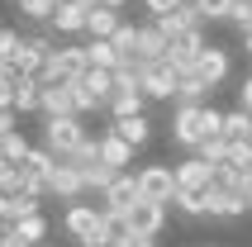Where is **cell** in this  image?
<instances>
[{
    "instance_id": "1",
    "label": "cell",
    "mask_w": 252,
    "mask_h": 247,
    "mask_svg": "<svg viewBox=\"0 0 252 247\" xmlns=\"http://www.w3.org/2000/svg\"><path fill=\"white\" fill-rule=\"evenodd\" d=\"M205 138H224V110L214 105H171V143L195 152Z\"/></svg>"
},
{
    "instance_id": "2",
    "label": "cell",
    "mask_w": 252,
    "mask_h": 247,
    "mask_svg": "<svg viewBox=\"0 0 252 247\" xmlns=\"http://www.w3.org/2000/svg\"><path fill=\"white\" fill-rule=\"evenodd\" d=\"M100 223H105V205L76 200V205H67V214H62V233L76 238L81 247H95L100 243Z\"/></svg>"
},
{
    "instance_id": "3",
    "label": "cell",
    "mask_w": 252,
    "mask_h": 247,
    "mask_svg": "<svg viewBox=\"0 0 252 247\" xmlns=\"http://www.w3.org/2000/svg\"><path fill=\"white\" fill-rule=\"evenodd\" d=\"M86 124L81 114H57V119H43V148L53 152V157H67V152H76L86 143Z\"/></svg>"
},
{
    "instance_id": "4",
    "label": "cell",
    "mask_w": 252,
    "mask_h": 247,
    "mask_svg": "<svg viewBox=\"0 0 252 247\" xmlns=\"http://www.w3.org/2000/svg\"><path fill=\"white\" fill-rule=\"evenodd\" d=\"M138 86L148 100H176V86H181V71L171 67L167 57H157V62H143L138 67Z\"/></svg>"
},
{
    "instance_id": "5",
    "label": "cell",
    "mask_w": 252,
    "mask_h": 247,
    "mask_svg": "<svg viewBox=\"0 0 252 247\" xmlns=\"http://www.w3.org/2000/svg\"><path fill=\"white\" fill-rule=\"evenodd\" d=\"M71 91H76V110L95 114V110H105V100H110V91H114V71L91 67L81 81H71Z\"/></svg>"
},
{
    "instance_id": "6",
    "label": "cell",
    "mask_w": 252,
    "mask_h": 247,
    "mask_svg": "<svg viewBox=\"0 0 252 247\" xmlns=\"http://www.w3.org/2000/svg\"><path fill=\"white\" fill-rule=\"evenodd\" d=\"M138 195H143V200H157V205H167V209H171V200H176V166H167V162H148V166H138Z\"/></svg>"
},
{
    "instance_id": "7",
    "label": "cell",
    "mask_w": 252,
    "mask_h": 247,
    "mask_svg": "<svg viewBox=\"0 0 252 247\" xmlns=\"http://www.w3.org/2000/svg\"><path fill=\"white\" fill-rule=\"evenodd\" d=\"M86 71H91V57H86V43L81 48H53L48 57V67H43V81H81Z\"/></svg>"
},
{
    "instance_id": "8",
    "label": "cell",
    "mask_w": 252,
    "mask_h": 247,
    "mask_svg": "<svg viewBox=\"0 0 252 247\" xmlns=\"http://www.w3.org/2000/svg\"><path fill=\"white\" fill-rule=\"evenodd\" d=\"M105 209H114V214H128V209L138 205L143 195H138V171H119V176L105 185V195H95Z\"/></svg>"
},
{
    "instance_id": "9",
    "label": "cell",
    "mask_w": 252,
    "mask_h": 247,
    "mask_svg": "<svg viewBox=\"0 0 252 247\" xmlns=\"http://www.w3.org/2000/svg\"><path fill=\"white\" fill-rule=\"evenodd\" d=\"M124 219H128V233H133V238H157L162 228H167V205H157V200H138Z\"/></svg>"
},
{
    "instance_id": "10",
    "label": "cell",
    "mask_w": 252,
    "mask_h": 247,
    "mask_svg": "<svg viewBox=\"0 0 252 247\" xmlns=\"http://www.w3.org/2000/svg\"><path fill=\"white\" fill-rule=\"evenodd\" d=\"M14 57H19L24 76H38L43 81V67H48V57H53V38H48V33H24L19 48H14Z\"/></svg>"
},
{
    "instance_id": "11",
    "label": "cell",
    "mask_w": 252,
    "mask_h": 247,
    "mask_svg": "<svg viewBox=\"0 0 252 247\" xmlns=\"http://www.w3.org/2000/svg\"><path fill=\"white\" fill-rule=\"evenodd\" d=\"M43 200H86V176L76 171V166H67V162H57L53 166V176H48V190H43Z\"/></svg>"
},
{
    "instance_id": "12",
    "label": "cell",
    "mask_w": 252,
    "mask_h": 247,
    "mask_svg": "<svg viewBox=\"0 0 252 247\" xmlns=\"http://www.w3.org/2000/svg\"><path fill=\"white\" fill-rule=\"evenodd\" d=\"M205 29H190V33H171V53H167V62L176 71H190L200 62V53H205Z\"/></svg>"
},
{
    "instance_id": "13",
    "label": "cell",
    "mask_w": 252,
    "mask_h": 247,
    "mask_svg": "<svg viewBox=\"0 0 252 247\" xmlns=\"http://www.w3.org/2000/svg\"><path fill=\"white\" fill-rule=\"evenodd\" d=\"M228 67H233V62H228V48H219V43H205V53H200V62L190 67V76H200V81L214 91L219 81H228Z\"/></svg>"
},
{
    "instance_id": "14",
    "label": "cell",
    "mask_w": 252,
    "mask_h": 247,
    "mask_svg": "<svg viewBox=\"0 0 252 247\" xmlns=\"http://www.w3.org/2000/svg\"><path fill=\"white\" fill-rule=\"evenodd\" d=\"M248 214V200H243L238 185H224V181H214L210 185V219H238Z\"/></svg>"
},
{
    "instance_id": "15",
    "label": "cell",
    "mask_w": 252,
    "mask_h": 247,
    "mask_svg": "<svg viewBox=\"0 0 252 247\" xmlns=\"http://www.w3.org/2000/svg\"><path fill=\"white\" fill-rule=\"evenodd\" d=\"M91 10H95V5H86V0H62V5H57L53 10V33H86V19H91Z\"/></svg>"
},
{
    "instance_id": "16",
    "label": "cell",
    "mask_w": 252,
    "mask_h": 247,
    "mask_svg": "<svg viewBox=\"0 0 252 247\" xmlns=\"http://www.w3.org/2000/svg\"><path fill=\"white\" fill-rule=\"evenodd\" d=\"M43 119H57V114H81L76 110V91L67 81H43V105H38Z\"/></svg>"
},
{
    "instance_id": "17",
    "label": "cell",
    "mask_w": 252,
    "mask_h": 247,
    "mask_svg": "<svg viewBox=\"0 0 252 247\" xmlns=\"http://www.w3.org/2000/svg\"><path fill=\"white\" fill-rule=\"evenodd\" d=\"M214 185V166L205 162V157H186V162H176V190H210Z\"/></svg>"
},
{
    "instance_id": "18",
    "label": "cell",
    "mask_w": 252,
    "mask_h": 247,
    "mask_svg": "<svg viewBox=\"0 0 252 247\" xmlns=\"http://www.w3.org/2000/svg\"><path fill=\"white\" fill-rule=\"evenodd\" d=\"M95 143H100V162H105V166H114V171H128L133 152H138L133 143H124V138L114 133V128H105V133H100Z\"/></svg>"
},
{
    "instance_id": "19",
    "label": "cell",
    "mask_w": 252,
    "mask_h": 247,
    "mask_svg": "<svg viewBox=\"0 0 252 247\" xmlns=\"http://www.w3.org/2000/svg\"><path fill=\"white\" fill-rule=\"evenodd\" d=\"M29 214H43V195H5L0 200V223H19L29 219Z\"/></svg>"
},
{
    "instance_id": "20",
    "label": "cell",
    "mask_w": 252,
    "mask_h": 247,
    "mask_svg": "<svg viewBox=\"0 0 252 247\" xmlns=\"http://www.w3.org/2000/svg\"><path fill=\"white\" fill-rule=\"evenodd\" d=\"M171 53V38L162 33V29L148 19V24H138V57L143 62H157V57H167Z\"/></svg>"
},
{
    "instance_id": "21",
    "label": "cell",
    "mask_w": 252,
    "mask_h": 247,
    "mask_svg": "<svg viewBox=\"0 0 252 247\" xmlns=\"http://www.w3.org/2000/svg\"><path fill=\"white\" fill-rule=\"evenodd\" d=\"M110 128L124 138V143H133V148H143V143L153 138V119H148V114H124V119H110Z\"/></svg>"
},
{
    "instance_id": "22",
    "label": "cell",
    "mask_w": 252,
    "mask_h": 247,
    "mask_svg": "<svg viewBox=\"0 0 252 247\" xmlns=\"http://www.w3.org/2000/svg\"><path fill=\"white\" fill-rule=\"evenodd\" d=\"M119 24H124V10L95 5V10H91V19H86V33H91V38H114V33H119Z\"/></svg>"
},
{
    "instance_id": "23",
    "label": "cell",
    "mask_w": 252,
    "mask_h": 247,
    "mask_svg": "<svg viewBox=\"0 0 252 247\" xmlns=\"http://www.w3.org/2000/svg\"><path fill=\"white\" fill-rule=\"evenodd\" d=\"M38 105H43V81L38 76H24L14 86V114H38Z\"/></svg>"
},
{
    "instance_id": "24",
    "label": "cell",
    "mask_w": 252,
    "mask_h": 247,
    "mask_svg": "<svg viewBox=\"0 0 252 247\" xmlns=\"http://www.w3.org/2000/svg\"><path fill=\"white\" fill-rule=\"evenodd\" d=\"M224 138L228 143H252V110L233 105V110L224 114Z\"/></svg>"
},
{
    "instance_id": "25",
    "label": "cell",
    "mask_w": 252,
    "mask_h": 247,
    "mask_svg": "<svg viewBox=\"0 0 252 247\" xmlns=\"http://www.w3.org/2000/svg\"><path fill=\"white\" fill-rule=\"evenodd\" d=\"M171 205L181 209L186 219H210V190H176Z\"/></svg>"
},
{
    "instance_id": "26",
    "label": "cell",
    "mask_w": 252,
    "mask_h": 247,
    "mask_svg": "<svg viewBox=\"0 0 252 247\" xmlns=\"http://www.w3.org/2000/svg\"><path fill=\"white\" fill-rule=\"evenodd\" d=\"M86 57H91V67L119 71V53H114V43H110V38H91V43H86Z\"/></svg>"
},
{
    "instance_id": "27",
    "label": "cell",
    "mask_w": 252,
    "mask_h": 247,
    "mask_svg": "<svg viewBox=\"0 0 252 247\" xmlns=\"http://www.w3.org/2000/svg\"><path fill=\"white\" fill-rule=\"evenodd\" d=\"M228 152H233V143H228V138H205V143L195 148V157H205V162L219 171V166H228Z\"/></svg>"
},
{
    "instance_id": "28",
    "label": "cell",
    "mask_w": 252,
    "mask_h": 247,
    "mask_svg": "<svg viewBox=\"0 0 252 247\" xmlns=\"http://www.w3.org/2000/svg\"><path fill=\"white\" fill-rule=\"evenodd\" d=\"M14 233L24 238L29 247H38V243H48V219L43 214H29V219H19V223H10Z\"/></svg>"
},
{
    "instance_id": "29",
    "label": "cell",
    "mask_w": 252,
    "mask_h": 247,
    "mask_svg": "<svg viewBox=\"0 0 252 247\" xmlns=\"http://www.w3.org/2000/svg\"><path fill=\"white\" fill-rule=\"evenodd\" d=\"M14 10L24 14L29 24H53V10H57V0H14Z\"/></svg>"
},
{
    "instance_id": "30",
    "label": "cell",
    "mask_w": 252,
    "mask_h": 247,
    "mask_svg": "<svg viewBox=\"0 0 252 247\" xmlns=\"http://www.w3.org/2000/svg\"><path fill=\"white\" fill-rule=\"evenodd\" d=\"M81 176H86V195H105V185H110L119 171H114V166H105V162H91Z\"/></svg>"
},
{
    "instance_id": "31",
    "label": "cell",
    "mask_w": 252,
    "mask_h": 247,
    "mask_svg": "<svg viewBox=\"0 0 252 247\" xmlns=\"http://www.w3.org/2000/svg\"><path fill=\"white\" fill-rule=\"evenodd\" d=\"M29 148H33V143H29V138L19 133V128H10V133L0 138V152H5L10 162H24V157H29Z\"/></svg>"
},
{
    "instance_id": "32",
    "label": "cell",
    "mask_w": 252,
    "mask_h": 247,
    "mask_svg": "<svg viewBox=\"0 0 252 247\" xmlns=\"http://www.w3.org/2000/svg\"><path fill=\"white\" fill-rule=\"evenodd\" d=\"M195 10L205 14V24H224L233 14V0H195Z\"/></svg>"
},
{
    "instance_id": "33",
    "label": "cell",
    "mask_w": 252,
    "mask_h": 247,
    "mask_svg": "<svg viewBox=\"0 0 252 247\" xmlns=\"http://www.w3.org/2000/svg\"><path fill=\"white\" fill-rule=\"evenodd\" d=\"M228 24H238V33H243V29H252V0H233V14H228Z\"/></svg>"
},
{
    "instance_id": "34",
    "label": "cell",
    "mask_w": 252,
    "mask_h": 247,
    "mask_svg": "<svg viewBox=\"0 0 252 247\" xmlns=\"http://www.w3.org/2000/svg\"><path fill=\"white\" fill-rule=\"evenodd\" d=\"M143 5H148V14H153V19H162V14H171V10H181L186 0H143Z\"/></svg>"
},
{
    "instance_id": "35",
    "label": "cell",
    "mask_w": 252,
    "mask_h": 247,
    "mask_svg": "<svg viewBox=\"0 0 252 247\" xmlns=\"http://www.w3.org/2000/svg\"><path fill=\"white\" fill-rule=\"evenodd\" d=\"M19 38H24V33H14V29H0V57H14Z\"/></svg>"
},
{
    "instance_id": "36",
    "label": "cell",
    "mask_w": 252,
    "mask_h": 247,
    "mask_svg": "<svg viewBox=\"0 0 252 247\" xmlns=\"http://www.w3.org/2000/svg\"><path fill=\"white\" fill-rule=\"evenodd\" d=\"M238 105H243V110H252V76H243V86H238Z\"/></svg>"
},
{
    "instance_id": "37",
    "label": "cell",
    "mask_w": 252,
    "mask_h": 247,
    "mask_svg": "<svg viewBox=\"0 0 252 247\" xmlns=\"http://www.w3.org/2000/svg\"><path fill=\"white\" fill-rule=\"evenodd\" d=\"M0 110H14V86L0 81Z\"/></svg>"
},
{
    "instance_id": "38",
    "label": "cell",
    "mask_w": 252,
    "mask_h": 247,
    "mask_svg": "<svg viewBox=\"0 0 252 247\" xmlns=\"http://www.w3.org/2000/svg\"><path fill=\"white\" fill-rule=\"evenodd\" d=\"M10 128H14V110H0V138L10 133Z\"/></svg>"
},
{
    "instance_id": "39",
    "label": "cell",
    "mask_w": 252,
    "mask_h": 247,
    "mask_svg": "<svg viewBox=\"0 0 252 247\" xmlns=\"http://www.w3.org/2000/svg\"><path fill=\"white\" fill-rule=\"evenodd\" d=\"M95 5H110V10H124L128 0H95Z\"/></svg>"
},
{
    "instance_id": "40",
    "label": "cell",
    "mask_w": 252,
    "mask_h": 247,
    "mask_svg": "<svg viewBox=\"0 0 252 247\" xmlns=\"http://www.w3.org/2000/svg\"><path fill=\"white\" fill-rule=\"evenodd\" d=\"M133 247H157V238H133Z\"/></svg>"
},
{
    "instance_id": "41",
    "label": "cell",
    "mask_w": 252,
    "mask_h": 247,
    "mask_svg": "<svg viewBox=\"0 0 252 247\" xmlns=\"http://www.w3.org/2000/svg\"><path fill=\"white\" fill-rule=\"evenodd\" d=\"M243 48H248V57H252V29H243Z\"/></svg>"
},
{
    "instance_id": "42",
    "label": "cell",
    "mask_w": 252,
    "mask_h": 247,
    "mask_svg": "<svg viewBox=\"0 0 252 247\" xmlns=\"http://www.w3.org/2000/svg\"><path fill=\"white\" fill-rule=\"evenodd\" d=\"M38 247H48V243H38Z\"/></svg>"
},
{
    "instance_id": "43",
    "label": "cell",
    "mask_w": 252,
    "mask_h": 247,
    "mask_svg": "<svg viewBox=\"0 0 252 247\" xmlns=\"http://www.w3.org/2000/svg\"><path fill=\"white\" fill-rule=\"evenodd\" d=\"M0 200H5V195H0Z\"/></svg>"
}]
</instances>
